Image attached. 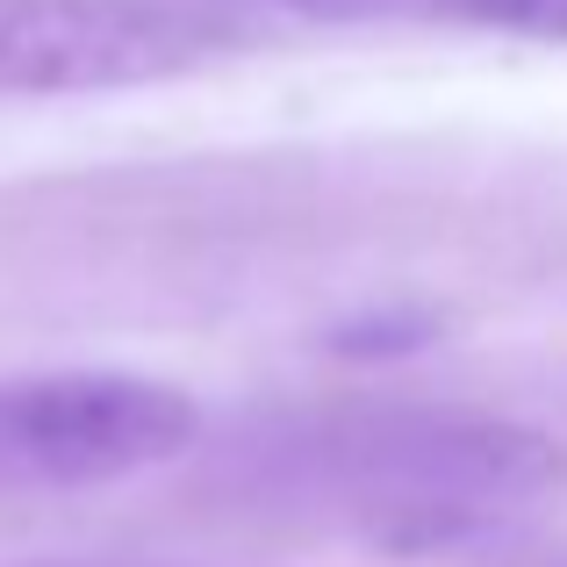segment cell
<instances>
[{
  "mask_svg": "<svg viewBox=\"0 0 567 567\" xmlns=\"http://www.w3.org/2000/svg\"><path fill=\"white\" fill-rule=\"evenodd\" d=\"M309 482L338 488L381 546H453L517 517L567 482V445L511 416H360L295 453Z\"/></svg>",
  "mask_w": 567,
  "mask_h": 567,
  "instance_id": "6da1fadb",
  "label": "cell"
},
{
  "mask_svg": "<svg viewBox=\"0 0 567 567\" xmlns=\"http://www.w3.org/2000/svg\"><path fill=\"white\" fill-rule=\"evenodd\" d=\"M202 439L187 388L152 374H14L0 381V488H94L152 474Z\"/></svg>",
  "mask_w": 567,
  "mask_h": 567,
  "instance_id": "7a4b0ae2",
  "label": "cell"
},
{
  "mask_svg": "<svg viewBox=\"0 0 567 567\" xmlns=\"http://www.w3.org/2000/svg\"><path fill=\"white\" fill-rule=\"evenodd\" d=\"M208 51L181 0H0V101L152 86Z\"/></svg>",
  "mask_w": 567,
  "mask_h": 567,
  "instance_id": "3957f363",
  "label": "cell"
},
{
  "mask_svg": "<svg viewBox=\"0 0 567 567\" xmlns=\"http://www.w3.org/2000/svg\"><path fill=\"white\" fill-rule=\"evenodd\" d=\"M453 14L503 37H532V43H567V0H445Z\"/></svg>",
  "mask_w": 567,
  "mask_h": 567,
  "instance_id": "277c9868",
  "label": "cell"
},
{
  "mask_svg": "<svg viewBox=\"0 0 567 567\" xmlns=\"http://www.w3.org/2000/svg\"><path fill=\"white\" fill-rule=\"evenodd\" d=\"M431 338H439L431 317H374V323H346L331 346L360 352V360H381V352H416V346H431Z\"/></svg>",
  "mask_w": 567,
  "mask_h": 567,
  "instance_id": "5b68a950",
  "label": "cell"
},
{
  "mask_svg": "<svg viewBox=\"0 0 567 567\" xmlns=\"http://www.w3.org/2000/svg\"><path fill=\"white\" fill-rule=\"evenodd\" d=\"M280 8H302V14H374V8H395V0H280Z\"/></svg>",
  "mask_w": 567,
  "mask_h": 567,
  "instance_id": "8992f818",
  "label": "cell"
}]
</instances>
